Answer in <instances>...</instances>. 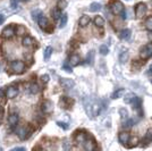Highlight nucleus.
<instances>
[{
  "label": "nucleus",
  "instance_id": "obj_8",
  "mask_svg": "<svg viewBox=\"0 0 152 151\" xmlns=\"http://www.w3.org/2000/svg\"><path fill=\"white\" fill-rule=\"evenodd\" d=\"M18 86H16V85H10L9 88L6 90V97L8 99H14V98H16L17 95H18Z\"/></svg>",
  "mask_w": 152,
  "mask_h": 151
},
{
  "label": "nucleus",
  "instance_id": "obj_9",
  "mask_svg": "<svg viewBox=\"0 0 152 151\" xmlns=\"http://www.w3.org/2000/svg\"><path fill=\"white\" fill-rule=\"evenodd\" d=\"M59 105H60V107L64 108V109H69V108H72V106L74 105V100H72L68 97H61V98H60V101H59Z\"/></svg>",
  "mask_w": 152,
  "mask_h": 151
},
{
  "label": "nucleus",
  "instance_id": "obj_38",
  "mask_svg": "<svg viewBox=\"0 0 152 151\" xmlns=\"http://www.w3.org/2000/svg\"><path fill=\"white\" fill-rule=\"evenodd\" d=\"M41 14H42V12H41L40 9H37V10H33V12H32V16H33V18L38 21V18L40 17Z\"/></svg>",
  "mask_w": 152,
  "mask_h": 151
},
{
  "label": "nucleus",
  "instance_id": "obj_48",
  "mask_svg": "<svg viewBox=\"0 0 152 151\" xmlns=\"http://www.w3.org/2000/svg\"><path fill=\"white\" fill-rule=\"evenodd\" d=\"M149 75H152V65L150 66V68H149Z\"/></svg>",
  "mask_w": 152,
  "mask_h": 151
},
{
  "label": "nucleus",
  "instance_id": "obj_51",
  "mask_svg": "<svg viewBox=\"0 0 152 151\" xmlns=\"http://www.w3.org/2000/svg\"><path fill=\"white\" fill-rule=\"evenodd\" d=\"M24 1H28V0H24Z\"/></svg>",
  "mask_w": 152,
  "mask_h": 151
},
{
  "label": "nucleus",
  "instance_id": "obj_41",
  "mask_svg": "<svg viewBox=\"0 0 152 151\" xmlns=\"http://www.w3.org/2000/svg\"><path fill=\"white\" fill-rule=\"evenodd\" d=\"M5 97H6V91H5L4 89L0 88V100H2Z\"/></svg>",
  "mask_w": 152,
  "mask_h": 151
},
{
  "label": "nucleus",
  "instance_id": "obj_15",
  "mask_svg": "<svg viewBox=\"0 0 152 151\" xmlns=\"http://www.w3.org/2000/svg\"><path fill=\"white\" fill-rule=\"evenodd\" d=\"M38 24H39V26H40L42 30H45V29L50 25V24L48 23L47 17H45L43 14H41V15H40V17L38 18Z\"/></svg>",
  "mask_w": 152,
  "mask_h": 151
},
{
  "label": "nucleus",
  "instance_id": "obj_35",
  "mask_svg": "<svg viewBox=\"0 0 152 151\" xmlns=\"http://www.w3.org/2000/svg\"><path fill=\"white\" fill-rule=\"evenodd\" d=\"M51 55H52V48H51V47H48V48L45 50V60H48V59L51 57Z\"/></svg>",
  "mask_w": 152,
  "mask_h": 151
},
{
  "label": "nucleus",
  "instance_id": "obj_50",
  "mask_svg": "<svg viewBox=\"0 0 152 151\" xmlns=\"http://www.w3.org/2000/svg\"><path fill=\"white\" fill-rule=\"evenodd\" d=\"M0 69H1V65H0Z\"/></svg>",
  "mask_w": 152,
  "mask_h": 151
},
{
  "label": "nucleus",
  "instance_id": "obj_13",
  "mask_svg": "<svg viewBox=\"0 0 152 151\" xmlns=\"http://www.w3.org/2000/svg\"><path fill=\"white\" fill-rule=\"evenodd\" d=\"M96 145H95V142L93 139H86L85 142H84V149L86 151H93L95 150Z\"/></svg>",
  "mask_w": 152,
  "mask_h": 151
},
{
  "label": "nucleus",
  "instance_id": "obj_21",
  "mask_svg": "<svg viewBox=\"0 0 152 151\" xmlns=\"http://www.w3.org/2000/svg\"><path fill=\"white\" fill-rule=\"evenodd\" d=\"M51 15H52V18L55 19V21L60 19V17H61V9H59V8H55V9H52Z\"/></svg>",
  "mask_w": 152,
  "mask_h": 151
},
{
  "label": "nucleus",
  "instance_id": "obj_25",
  "mask_svg": "<svg viewBox=\"0 0 152 151\" xmlns=\"http://www.w3.org/2000/svg\"><path fill=\"white\" fill-rule=\"evenodd\" d=\"M30 92H31L32 95H37V93L40 92V86L37 83H32L31 85H30Z\"/></svg>",
  "mask_w": 152,
  "mask_h": 151
},
{
  "label": "nucleus",
  "instance_id": "obj_28",
  "mask_svg": "<svg viewBox=\"0 0 152 151\" xmlns=\"http://www.w3.org/2000/svg\"><path fill=\"white\" fill-rule=\"evenodd\" d=\"M135 97H136V95H134V93H128V95H125L124 101H125L126 103H132V102H133V100L135 99Z\"/></svg>",
  "mask_w": 152,
  "mask_h": 151
},
{
  "label": "nucleus",
  "instance_id": "obj_36",
  "mask_svg": "<svg viewBox=\"0 0 152 151\" xmlns=\"http://www.w3.org/2000/svg\"><path fill=\"white\" fill-rule=\"evenodd\" d=\"M128 143H131V144L128 145L129 148H133V147H135V145H137V143H139V139L137 138H131L129 139V141H128Z\"/></svg>",
  "mask_w": 152,
  "mask_h": 151
},
{
  "label": "nucleus",
  "instance_id": "obj_24",
  "mask_svg": "<svg viewBox=\"0 0 152 151\" xmlns=\"http://www.w3.org/2000/svg\"><path fill=\"white\" fill-rule=\"evenodd\" d=\"M94 25L96 27H103L104 26V19L101 16H96L94 18Z\"/></svg>",
  "mask_w": 152,
  "mask_h": 151
},
{
  "label": "nucleus",
  "instance_id": "obj_6",
  "mask_svg": "<svg viewBox=\"0 0 152 151\" xmlns=\"http://www.w3.org/2000/svg\"><path fill=\"white\" fill-rule=\"evenodd\" d=\"M110 9H111L113 14H115V15H121V14L125 10L124 5L121 4V1H114V2L111 4V6H110Z\"/></svg>",
  "mask_w": 152,
  "mask_h": 151
},
{
  "label": "nucleus",
  "instance_id": "obj_20",
  "mask_svg": "<svg viewBox=\"0 0 152 151\" xmlns=\"http://www.w3.org/2000/svg\"><path fill=\"white\" fill-rule=\"evenodd\" d=\"M86 140V134L84 132H77L75 135V141L77 143H84Z\"/></svg>",
  "mask_w": 152,
  "mask_h": 151
},
{
  "label": "nucleus",
  "instance_id": "obj_2",
  "mask_svg": "<svg viewBox=\"0 0 152 151\" xmlns=\"http://www.w3.org/2000/svg\"><path fill=\"white\" fill-rule=\"evenodd\" d=\"M18 138L20 140H27V139L30 138L32 135V133H33V130H32L31 126H20L18 128Z\"/></svg>",
  "mask_w": 152,
  "mask_h": 151
},
{
  "label": "nucleus",
  "instance_id": "obj_4",
  "mask_svg": "<svg viewBox=\"0 0 152 151\" xmlns=\"http://www.w3.org/2000/svg\"><path fill=\"white\" fill-rule=\"evenodd\" d=\"M140 57L143 59V60H146L149 58L152 57V42L151 43H148L146 45H144L141 51H140Z\"/></svg>",
  "mask_w": 152,
  "mask_h": 151
},
{
  "label": "nucleus",
  "instance_id": "obj_46",
  "mask_svg": "<svg viewBox=\"0 0 152 151\" xmlns=\"http://www.w3.org/2000/svg\"><path fill=\"white\" fill-rule=\"evenodd\" d=\"M5 19H6V16H5V15H0V25L5 22Z\"/></svg>",
  "mask_w": 152,
  "mask_h": 151
},
{
  "label": "nucleus",
  "instance_id": "obj_49",
  "mask_svg": "<svg viewBox=\"0 0 152 151\" xmlns=\"http://www.w3.org/2000/svg\"><path fill=\"white\" fill-rule=\"evenodd\" d=\"M1 117H2V108L0 106V120H1Z\"/></svg>",
  "mask_w": 152,
  "mask_h": 151
},
{
  "label": "nucleus",
  "instance_id": "obj_18",
  "mask_svg": "<svg viewBox=\"0 0 152 151\" xmlns=\"http://www.w3.org/2000/svg\"><path fill=\"white\" fill-rule=\"evenodd\" d=\"M22 43H23V45H24V47L30 48V47H32V45L35 43V42H34V40H33L30 35H26V37H24V38H23V40H22Z\"/></svg>",
  "mask_w": 152,
  "mask_h": 151
},
{
  "label": "nucleus",
  "instance_id": "obj_42",
  "mask_svg": "<svg viewBox=\"0 0 152 151\" xmlns=\"http://www.w3.org/2000/svg\"><path fill=\"white\" fill-rule=\"evenodd\" d=\"M57 125H59L60 127H61V128H64V130H67V128H68V125H67L66 123H61V122H58Z\"/></svg>",
  "mask_w": 152,
  "mask_h": 151
},
{
  "label": "nucleus",
  "instance_id": "obj_43",
  "mask_svg": "<svg viewBox=\"0 0 152 151\" xmlns=\"http://www.w3.org/2000/svg\"><path fill=\"white\" fill-rule=\"evenodd\" d=\"M41 81L43 83H48L49 82V75H42L41 76Z\"/></svg>",
  "mask_w": 152,
  "mask_h": 151
},
{
  "label": "nucleus",
  "instance_id": "obj_29",
  "mask_svg": "<svg viewBox=\"0 0 152 151\" xmlns=\"http://www.w3.org/2000/svg\"><path fill=\"white\" fill-rule=\"evenodd\" d=\"M67 21H68V16H67V14H64V15H61V17H60V24H59V26H60V27L66 26V24H67Z\"/></svg>",
  "mask_w": 152,
  "mask_h": 151
},
{
  "label": "nucleus",
  "instance_id": "obj_10",
  "mask_svg": "<svg viewBox=\"0 0 152 151\" xmlns=\"http://www.w3.org/2000/svg\"><path fill=\"white\" fill-rule=\"evenodd\" d=\"M18 120H19V115L16 113H13L9 115V117H8V124L9 126L14 128V127H16L17 124H18Z\"/></svg>",
  "mask_w": 152,
  "mask_h": 151
},
{
  "label": "nucleus",
  "instance_id": "obj_34",
  "mask_svg": "<svg viewBox=\"0 0 152 151\" xmlns=\"http://www.w3.org/2000/svg\"><path fill=\"white\" fill-rule=\"evenodd\" d=\"M99 51H100L101 55L106 56V55H108V52H109V49H108V47L106 44H102V45H100V48H99Z\"/></svg>",
  "mask_w": 152,
  "mask_h": 151
},
{
  "label": "nucleus",
  "instance_id": "obj_32",
  "mask_svg": "<svg viewBox=\"0 0 152 151\" xmlns=\"http://www.w3.org/2000/svg\"><path fill=\"white\" fill-rule=\"evenodd\" d=\"M25 33H26V29L24 26L23 25L17 26V30H16V34H17V35L20 37V35H23V34H25Z\"/></svg>",
  "mask_w": 152,
  "mask_h": 151
},
{
  "label": "nucleus",
  "instance_id": "obj_47",
  "mask_svg": "<svg viewBox=\"0 0 152 151\" xmlns=\"http://www.w3.org/2000/svg\"><path fill=\"white\" fill-rule=\"evenodd\" d=\"M121 18H123V19H126V13H125V10H124V12H123V13H121Z\"/></svg>",
  "mask_w": 152,
  "mask_h": 151
},
{
  "label": "nucleus",
  "instance_id": "obj_16",
  "mask_svg": "<svg viewBox=\"0 0 152 151\" xmlns=\"http://www.w3.org/2000/svg\"><path fill=\"white\" fill-rule=\"evenodd\" d=\"M151 142H152V128H150V130H148V132L145 133L144 138L142 140V145L146 147L148 144H150Z\"/></svg>",
  "mask_w": 152,
  "mask_h": 151
},
{
  "label": "nucleus",
  "instance_id": "obj_31",
  "mask_svg": "<svg viewBox=\"0 0 152 151\" xmlns=\"http://www.w3.org/2000/svg\"><path fill=\"white\" fill-rule=\"evenodd\" d=\"M145 29L148 31L152 32V16L148 17L145 21Z\"/></svg>",
  "mask_w": 152,
  "mask_h": 151
},
{
  "label": "nucleus",
  "instance_id": "obj_23",
  "mask_svg": "<svg viewBox=\"0 0 152 151\" xmlns=\"http://www.w3.org/2000/svg\"><path fill=\"white\" fill-rule=\"evenodd\" d=\"M101 4H99V2H93V4H91L90 5V10L91 12H93V13H95V12H99V10H101Z\"/></svg>",
  "mask_w": 152,
  "mask_h": 151
},
{
  "label": "nucleus",
  "instance_id": "obj_45",
  "mask_svg": "<svg viewBox=\"0 0 152 151\" xmlns=\"http://www.w3.org/2000/svg\"><path fill=\"white\" fill-rule=\"evenodd\" d=\"M13 151H25V148H23V147H16V148H14Z\"/></svg>",
  "mask_w": 152,
  "mask_h": 151
},
{
  "label": "nucleus",
  "instance_id": "obj_17",
  "mask_svg": "<svg viewBox=\"0 0 152 151\" xmlns=\"http://www.w3.org/2000/svg\"><path fill=\"white\" fill-rule=\"evenodd\" d=\"M81 57L78 56V55H76V54H74V55H72L69 58V64L72 65V66H77V65H80L81 64Z\"/></svg>",
  "mask_w": 152,
  "mask_h": 151
},
{
  "label": "nucleus",
  "instance_id": "obj_1",
  "mask_svg": "<svg viewBox=\"0 0 152 151\" xmlns=\"http://www.w3.org/2000/svg\"><path fill=\"white\" fill-rule=\"evenodd\" d=\"M85 110L90 117H96L101 111V103L99 101H90L85 103Z\"/></svg>",
  "mask_w": 152,
  "mask_h": 151
},
{
  "label": "nucleus",
  "instance_id": "obj_27",
  "mask_svg": "<svg viewBox=\"0 0 152 151\" xmlns=\"http://www.w3.org/2000/svg\"><path fill=\"white\" fill-rule=\"evenodd\" d=\"M133 125H134V120L131 119V118H127V119L123 123V127H124V128H126V130L131 128Z\"/></svg>",
  "mask_w": 152,
  "mask_h": 151
},
{
  "label": "nucleus",
  "instance_id": "obj_3",
  "mask_svg": "<svg viewBox=\"0 0 152 151\" xmlns=\"http://www.w3.org/2000/svg\"><path fill=\"white\" fill-rule=\"evenodd\" d=\"M10 69L15 74H22L25 70V64L22 60H14L13 63L10 64Z\"/></svg>",
  "mask_w": 152,
  "mask_h": 151
},
{
  "label": "nucleus",
  "instance_id": "obj_30",
  "mask_svg": "<svg viewBox=\"0 0 152 151\" xmlns=\"http://www.w3.org/2000/svg\"><path fill=\"white\" fill-rule=\"evenodd\" d=\"M124 93V89H119V90H117V91H115L113 95H111V98L113 99H118V98H121V95Z\"/></svg>",
  "mask_w": 152,
  "mask_h": 151
},
{
  "label": "nucleus",
  "instance_id": "obj_40",
  "mask_svg": "<svg viewBox=\"0 0 152 151\" xmlns=\"http://www.w3.org/2000/svg\"><path fill=\"white\" fill-rule=\"evenodd\" d=\"M63 69L64 70H66V72H68V73H72V72H73V69H72V67H70V65H68L67 63H65L63 65Z\"/></svg>",
  "mask_w": 152,
  "mask_h": 151
},
{
  "label": "nucleus",
  "instance_id": "obj_14",
  "mask_svg": "<svg viewBox=\"0 0 152 151\" xmlns=\"http://www.w3.org/2000/svg\"><path fill=\"white\" fill-rule=\"evenodd\" d=\"M129 139H131V135H129L128 132H121V133H119V135H118V140H119V142H121L123 145H127Z\"/></svg>",
  "mask_w": 152,
  "mask_h": 151
},
{
  "label": "nucleus",
  "instance_id": "obj_22",
  "mask_svg": "<svg viewBox=\"0 0 152 151\" xmlns=\"http://www.w3.org/2000/svg\"><path fill=\"white\" fill-rule=\"evenodd\" d=\"M127 59H128V51L123 50L121 52V55H119V62L121 64H125L127 62Z\"/></svg>",
  "mask_w": 152,
  "mask_h": 151
},
{
  "label": "nucleus",
  "instance_id": "obj_39",
  "mask_svg": "<svg viewBox=\"0 0 152 151\" xmlns=\"http://www.w3.org/2000/svg\"><path fill=\"white\" fill-rule=\"evenodd\" d=\"M63 149L64 150H69L70 149V142L68 141V140H66V141H64V143H63Z\"/></svg>",
  "mask_w": 152,
  "mask_h": 151
},
{
  "label": "nucleus",
  "instance_id": "obj_19",
  "mask_svg": "<svg viewBox=\"0 0 152 151\" xmlns=\"http://www.w3.org/2000/svg\"><path fill=\"white\" fill-rule=\"evenodd\" d=\"M91 22V18H90V16L88 15H83L82 17L80 18V22H78V24L81 27H85V26L89 25V23Z\"/></svg>",
  "mask_w": 152,
  "mask_h": 151
},
{
  "label": "nucleus",
  "instance_id": "obj_44",
  "mask_svg": "<svg viewBox=\"0 0 152 151\" xmlns=\"http://www.w3.org/2000/svg\"><path fill=\"white\" fill-rule=\"evenodd\" d=\"M10 7L13 9H15L17 7V0H10Z\"/></svg>",
  "mask_w": 152,
  "mask_h": 151
},
{
  "label": "nucleus",
  "instance_id": "obj_7",
  "mask_svg": "<svg viewBox=\"0 0 152 151\" xmlns=\"http://www.w3.org/2000/svg\"><path fill=\"white\" fill-rule=\"evenodd\" d=\"M16 33H15V27L13 25H9V26H6L2 32H1V35H2V38L5 39H12L15 35Z\"/></svg>",
  "mask_w": 152,
  "mask_h": 151
},
{
  "label": "nucleus",
  "instance_id": "obj_5",
  "mask_svg": "<svg viewBox=\"0 0 152 151\" xmlns=\"http://www.w3.org/2000/svg\"><path fill=\"white\" fill-rule=\"evenodd\" d=\"M146 13V5L143 2H140L135 6V15L137 18H143Z\"/></svg>",
  "mask_w": 152,
  "mask_h": 151
},
{
  "label": "nucleus",
  "instance_id": "obj_12",
  "mask_svg": "<svg viewBox=\"0 0 152 151\" xmlns=\"http://www.w3.org/2000/svg\"><path fill=\"white\" fill-rule=\"evenodd\" d=\"M60 85H61L65 90H70V89L74 88L75 83H74L73 80H70V78H61V80H60Z\"/></svg>",
  "mask_w": 152,
  "mask_h": 151
},
{
  "label": "nucleus",
  "instance_id": "obj_33",
  "mask_svg": "<svg viewBox=\"0 0 152 151\" xmlns=\"http://www.w3.org/2000/svg\"><path fill=\"white\" fill-rule=\"evenodd\" d=\"M119 114H121V117L123 120H126L128 118V113H127V110L125 108H121L119 109Z\"/></svg>",
  "mask_w": 152,
  "mask_h": 151
},
{
  "label": "nucleus",
  "instance_id": "obj_37",
  "mask_svg": "<svg viewBox=\"0 0 152 151\" xmlns=\"http://www.w3.org/2000/svg\"><path fill=\"white\" fill-rule=\"evenodd\" d=\"M66 6H67V1L66 0H59V2H58V5L57 7L59 8V9H65L66 8Z\"/></svg>",
  "mask_w": 152,
  "mask_h": 151
},
{
  "label": "nucleus",
  "instance_id": "obj_26",
  "mask_svg": "<svg viewBox=\"0 0 152 151\" xmlns=\"http://www.w3.org/2000/svg\"><path fill=\"white\" fill-rule=\"evenodd\" d=\"M119 37H121V39H123V40H127V39L131 37V30H128V29L123 30V31L121 32V34H119Z\"/></svg>",
  "mask_w": 152,
  "mask_h": 151
},
{
  "label": "nucleus",
  "instance_id": "obj_11",
  "mask_svg": "<svg viewBox=\"0 0 152 151\" xmlns=\"http://www.w3.org/2000/svg\"><path fill=\"white\" fill-rule=\"evenodd\" d=\"M41 109H42V111L47 115V114H51L52 113V110H53V105H52V102L50 100H45L42 105H41Z\"/></svg>",
  "mask_w": 152,
  "mask_h": 151
}]
</instances>
